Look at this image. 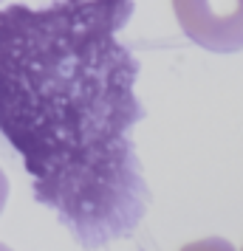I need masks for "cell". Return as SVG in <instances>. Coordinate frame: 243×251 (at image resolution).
Returning <instances> with one entry per match:
<instances>
[{
	"label": "cell",
	"mask_w": 243,
	"mask_h": 251,
	"mask_svg": "<svg viewBox=\"0 0 243 251\" xmlns=\"http://www.w3.org/2000/svg\"><path fill=\"white\" fill-rule=\"evenodd\" d=\"M133 9V0L0 9V136L82 249L130 237L150 203L133 144L144 119L139 59L119 40Z\"/></svg>",
	"instance_id": "cell-1"
},
{
	"label": "cell",
	"mask_w": 243,
	"mask_h": 251,
	"mask_svg": "<svg viewBox=\"0 0 243 251\" xmlns=\"http://www.w3.org/2000/svg\"><path fill=\"white\" fill-rule=\"evenodd\" d=\"M173 12L195 46L212 54L243 51V0H173Z\"/></svg>",
	"instance_id": "cell-2"
},
{
	"label": "cell",
	"mask_w": 243,
	"mask_h": 251,
	"mask_svg": "<svg viewBox=\"0 0 243 251\" xmlns=\"http://www.w3.org/2000/svg\"><path fill=\"white\" fill-rule=\"evenodd\" d=\"M181 251H235V246L223 237H204L195 243H187Z\"/></svg>",
	"instance_id": "cell-3"
},
{
	"label": "cell",
	"mask_w": 243,
	"mask_h": 251,
	"mask_svg": "<svg viewBox=\"0 0 243 251\" xmlns=\"http://www.w3.org/2000/svg\"><path fill=\"white\" fill-rule=\"evenodd\" d=\"M6 201H9V178H6V172L0 170V215L6 209Z\"/></svg>",
	"instance_id": "cell-4"
},
{
	"label": "cell",
	"mask_w": 243,
	"mask_h": 251,
	"mask_svg": "<svg viewBox=\"0 0 243 251\" xmlns=\"http://www.w3.org/2000/svg\"><path fill=\"white\" fill-rule=\"evenodd\" d=\"M0 251H14V249H9V246H6V243H0Z\"/></svg>",
	"instance_id": "cell-5"
},
{
	"label": "cell",
	"mask_w": 243,
	"mask_h": 251,
	"mask_svg": "<svg viewBox=\"0 0 243 251\" xmlns=\"http://www.w3.org/2000/svg\"><path fill=\"white\" fill-rule=\"evenodd\" d=\"M0 3H6V0H0Z\"/></svg>",
	"instance_id": "cell-6"
}]
</instances>
